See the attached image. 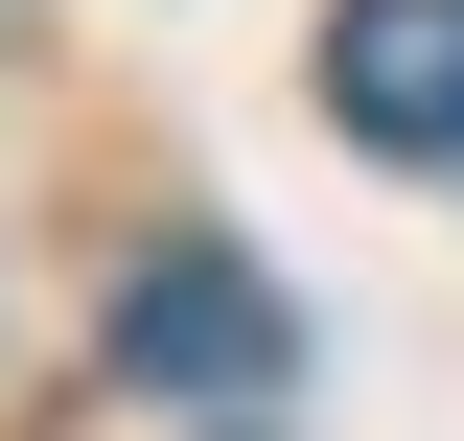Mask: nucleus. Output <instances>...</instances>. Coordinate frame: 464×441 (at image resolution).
<instances>
[{
  "label": "nucleus",
  "mask_w": 464,
  "mask_h": 441,
  "mask_svg": "<svg viewBox=\"0 0 464 441\" xmlns=\"http://www.w3.org/2000/svg\"><path fill=\"white\" fill-rule=\"evenodd\" d=\"M325 116L372 163H464V0H348L325 24Z\"/></svg>",
  "instance_id": "obj_2"
},
{
  "label": "nucleus",
  "mask_w": 464,
  "mask_h": 441,
  "mask_svg": "<svg viewBox=\"0 0 464 441\" xmlns=\"http://www.w3.org/2000/svg\"><path fill=\"white\" fill-rule=\"evenodd\" d=\"M279 372H302V302L256 256L163 232V256L116 279V395H163V418H279Z\"/></svg>",
  "instance_id": "obj_1"
}]
</instances>
